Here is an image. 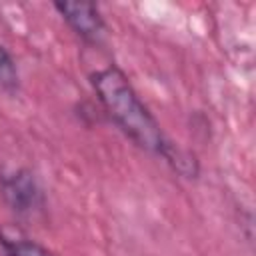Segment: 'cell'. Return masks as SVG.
I'll return each mask as SVG.
<instances>
[{"label":"cell","instance_id":"1","mask_svg":"<svg viewBox=\"0 0 256 256\" xmlns=\"http://www.w3.org/2000/svg\"><path fill=\"white\" fill-rule=\"evenodd\" d=\"M90 82L108 116L136 146L164 158L184 176L196 174V160L166 138L158 120L140 100L138 92L120 68L114 64L104 66L90 74Z\"/></svg>","mask_w":256,"mask_h":256},{"label":"cell","instance_id":"2","mask_svg":"<svg viewBox=\"0 0 256 256\" xmlns=\"http://www.w3.org/2000/svg\"><path fill=\"white\" fill-rule=\"evenodd\" d=\"M0 198L16 216H34L44 208V194L28 168L0 172Z\"/></svg>","mask_w":256,"mask_h":256},{"label":"cell","instance_id":"3","mask_svg":"<svg viewBox=\"0 0 256 256\" xmlns=\"http://www.w3.org/2000/svg\"><path fill=\"white\" fill-rule=\"evenodd\" d=\"M54 8L64 22L86 44L98 46L106 36V24L96 4L92 2H54Z\"/></svg>","mask_w":256,"mask_h":256},{"label":"cell","instance_id":"4","mask_svg":"<svg viewBox=\"0 0 256 256\" xmlns=\"http://www.w3.org/2000/svg\"><path fill=\"white\" fill-rule=\"evenodd\" d=\"M0 250L4 256H56L46 246L26 236L22 230L2 226L0 228Z\"/></svg>","mask_w":256,"mask_h":256},{"label":"cell","instance_id":"5","mask_svg":"<svg viewBox=\"0 0 256 256\" xmlns=\"http://www.w3.org/2000/svg\"><path fill=\"white\" fill-rule=\"evenodd\" d=\"M18 68L8 50L0 44V88L6 92H14L18 88Z\"/></svg>","mask_w":256,"mask_h":256}]
</instances>
